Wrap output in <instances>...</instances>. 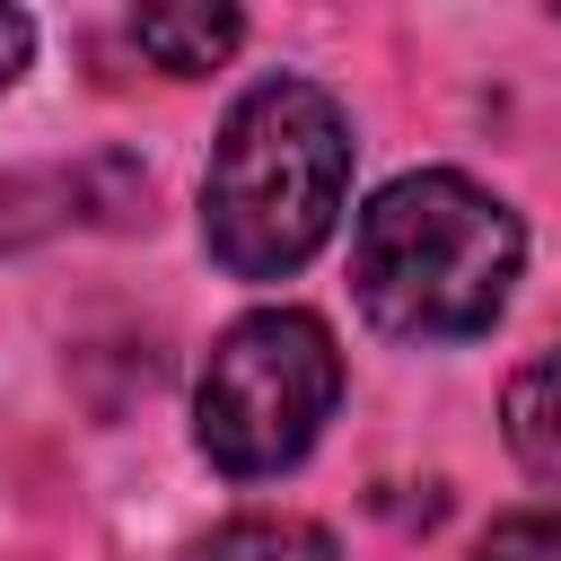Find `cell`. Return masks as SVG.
Masks as SVG:
<instances>
[{"mask_svg":"<svg viewBox=\"0 0 561 561\" xmlns=\"http://www.w3.org/2000/svg\"><path fill=\"white\" fill-rule=\"evenodd\" d=\"M193 561H342L333 535L316 517H280V508H254V517H228L193 543Z\"/></svg>","mask_w":561,"mask_h":561,"instance_id":"8992f818","label":"cell"},{"mask_svg":"<svg viewBox=\"0 0 561 561\" xmlns=\"http://www.w3.org/2000/svg\"><path fill=\"white\" fill-rule=\"evenodd\" d=\"M465 561H561V508H517V517H500Z\"/></svg>","mask_w":561,"mask_h":561,"instance_id":"52a82bcc","label":"cell"},{"mask_svg":"<svg viewBox=\"0 0 561 561\" xmlns=\"http://www.w3.org/2000/svg\"><path fill=\"white\" fill-rule=\"evenodd\" d=\"M351 202V114L316 79H254L202 167V245L237 280H289Z\"/></svg>","mask_w":561,"mask_h":561,"instance_id":"7a4b0ae2","label":"cell"},{"mask_svg":"<svg viewBox=\"0 0 561 561\" xmlns=\"http://www.w3.org/2000/svg\"><path fill=\"white\" fill-rule=\"evenodd\" d=\"M500 430H508V456H517L543 491H561V342H552V351H535V359L508 377Z\"/></svg>","mask_w":561,"mask_h":561,"instance_id":"277c9868","label":"cell"},{"mask_svg":"<svg viewBox=\"0 0 561 561\" xmlns=\"http://www.w3.org/2000/svg\"><path fill=\"white\" fill-rule=\"evenodd\" d=\"M526 228L456 167L394 175L351 228V298L386 342H473L500 324Z\"/></svg>","mask_w":561,"mask_h":561,"instance_id":"6da1fadb","label":"cell"},{"mask_svg":"<svg viewBox=\"0 0 561 561\" xmlns=\"http://www.w3.org/2000/svg\"><path fill=\"white\" fill-rule=\"evenodd\" d=\"M333 403H342V351H333L324 316H307V307H254L202 359L193 438H202V456L219 473L272 482V473H289L324 438Z\"/></svg>","mask_w":561,"mask_h":561,"instance_id":"3957f363","label":"cell"},{"mask_svg":"<svg viewBox=\"0 0 561 561\" xmlns=\"http://www.w3.org/2000/svg\"><path fill=\"white\" fill-rule=\"evenodd\" d=\"M26 53H35V18H26V9H0V96L18 88Z\"/></svg>","mask_w":561,"mask_h":561,"instance_id":"ba28073f","label":"cell"},{"mask_svg":"<svg viewBox=\"0 0 561 561\" xmlns=\"http://www.w3.org/2000/svg\"><path fill=\"white\" fill-rule=\"evenodd\" d=\"M131 44H140L158 70L202 79V70H219V61L245 44V18H237V9H140V18H131Z\"/></svg>","mask_w":561,"mask_h":561,"instance_id":"5b68a950","label":"cell"}]
</instances>
